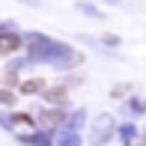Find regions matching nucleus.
<instances>
[{"mask_svg":"<svg viewBox=\"0 0 146 146\" xmlns=\"http://www.w3.org/2000/svg\"><path fill=\"white\" fill-rule=\"evenodd\" d=\"M21 48V39L15 36V33H3L0 36V54H12V51Z\"/></svg>","mask_w":146,"mask_h":146,"instance_id":"f257e3e1","label":"nucleus"},{"mask_svg":"<svg viewBox=\"0 0 146 146\" xmlns=\"http://www.w3.org/2000/svg\"><path fill=\"white\" fill-rule=\"evenodd\" d=\"M21 90L24 92H39L42 90V81H27V84H21Z\"/></svg>","mask_w":146,"mask_h":146,"instance_id":"f03ea898","label":"nucleus"}]
</instances>
